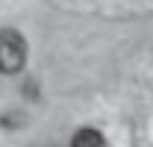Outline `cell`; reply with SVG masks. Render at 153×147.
Here are the masks:
<instances>
[{
  "label": "cell",
  "instance_id": "7a4b0ae2",
  "mask_svg": "<svg viewBox=\"0 0 153 147\" xmlns=\"http://www.w3.org/2000/svg\"><path fill=\"white\" fill-rule=\"evenodd\" d=\"M71 147H103V135H100V129H76L74 138H71Z\"/></svg>",
  "mask_w": 153,
  "mask_h": 147
},
{
  "label": "cell",
  "instance_id": "6da1fadb",
  "mask_svg": "<svg viewBox=\"0 0 153 147\" xmlns=\"http://www.w3.org/2000/svg\"><path fill=\"white\" fill-rule=\"evenodd\" d=\"M27 59V44L18 33L3 30L0 33V74H18Z\"/></svg>",
  "mask_w": 153,
  "mask_h": 147
}]
</instances>
